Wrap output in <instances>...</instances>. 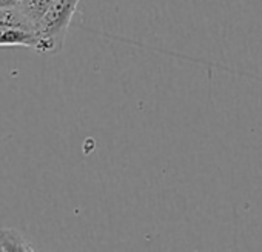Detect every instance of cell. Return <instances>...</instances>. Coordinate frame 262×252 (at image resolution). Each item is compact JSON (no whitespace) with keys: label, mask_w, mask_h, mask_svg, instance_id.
Returning a JSON list of instances; mask_svg holds the SVG:
<instances>
[{"label":"cell","mask_w":262,"mask_h":252,"mask_svg":"<svg viewBox=\"0 0 262 252\" xmlns=\"http://www.w3.org/2000/svg\"><path fill=\"white\" fill-rule=\"evenodd\" d=\"M80 0H54L43 19L36 28L39 54H57L63 48V42Z\"/></svg>","instance_id":"obj_1"},{"label":"cell","mask_w":262,"mask_h":252,"mask_svg":"<svg viewBox=\"0 0 262 252\" xmlns=\"http://www.w3.org/2000/svg\"><path fill=\"white\" fill-rule=\"evenodd\" d=\"M37 33L36 30L2 27L0 28V46H25L36 49Z\"/></svg>","instance_id":"obj_2"},{"label":"cell","mask_w":262,"mask_h":252,"mask_svg":"<svg viewBox=\"0 0 262 252\" xmlns=\"http://www.w3.org/2000/svg\"><path fill=\"white\" fill-rule=\"evenodd\" d=\"M31 252L34 246L14 228H0V252Z\"/></svg>","instance_id":"obj_3"},{"label":"cell","mask_w":262,"mask_h":252,"mask_svg":"<svg viewBox=\"0 0 262 252\" xmlns=\"http://www.w3.org/2000/svg\"><path fill=\"white\" fill-rule=\"evenodd\" d=\"M53 2L54 0H19L17 7L24 13V16L37 28Z\"/></svg>","instance_id":"obj_4"},{"label":"cell","mask_w":262,"mask_h":252,"mask_svg":"<svg viewBox=\"0 0 262 252\" xmlns=\"http://www.w3.org/2000/svg\"><path fill=\"white\" fill-rule=\"evenodd\" d=\"M17 4H19V0H0V10L17 7Z\"/></svg>","instance_id":"obj_5"}]
</instances>
